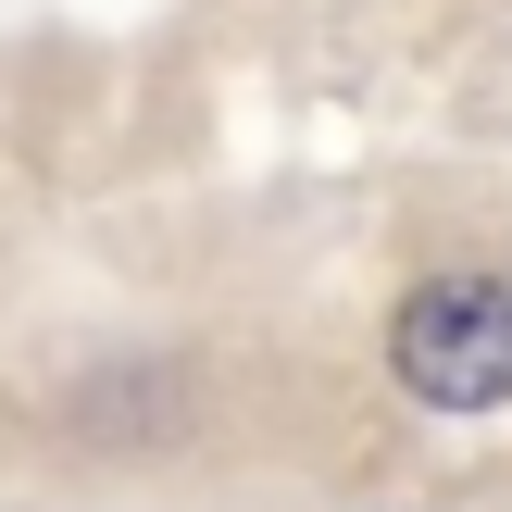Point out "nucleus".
Wrapping results in <instances>:
<instances>
[{
  "label": "nucleus",
  "mask_w": 512,
  "mask_h": 512,
  "mask_svg": "<svg viewBox=\"0 0 512 512\" xmlns=\"http://www.w3.org/2000/svg\"><path fill=\"white\" fill-rule=\"evenodd\" d=\"M388 363L425 413H488L512 400V288L500 275H438V288L400 300L388 325Z\"/></svg>",
  "instance_id": "f257e3e1"
}]
</instances>
